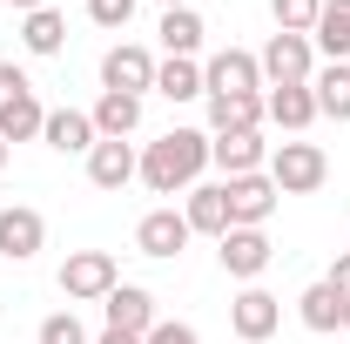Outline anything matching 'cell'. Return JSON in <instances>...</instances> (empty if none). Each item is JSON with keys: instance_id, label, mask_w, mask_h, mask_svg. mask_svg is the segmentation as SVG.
Instances as JSON below:
<instances>
[{"instance_id": "obj_1", "label": "cell", "mask_w": 350, "mask_h": 344, "mask_svg": "<svg viewBox=\"0 0 350 344\" xmlns=\"http://www.w3.org/2000/svg\"><path fill=\"white\" fill-rule=\"evenodd\" d=\"M209 162V135L202 129H169L162 142H148V156H142V182L155 189V196H175V189H189L196 175Z\"/></svg>"}, {"instance_id": "obj_2", "label": "cell", "mask_w": 350, "mask_h": 344, "mask_svg": "<svg viewBox=\"0 0 350 344\" xmlns=\"http://www.w3.org/2000/svg\"><path fill=\"white\" fill-rule=\"evenodd\" d=\"M47 108L34 101V82L14 68V61H0V135L7 142H27V135H41Z\"/></svg>"}, {"instance_id": "obj_3", "label": "cell", "mask_w": 350, "mask_h": 344, "mask_svg": "<svg viewBox=\"0 0 350 344\" xmlns=\"http://www.w3.org/2000/svg\"><path fill=\"white\" fill-rule=\"evenodd\" d=\"M323 175H330V156H323L317 142H283V149L269 156V182H276L283 196H310V189H323Z\"/></svg>"}, {"instance_id": "obj_4", "label": "cell", "mask_w": 350, "mask_h": 344, "mask_svg": "<svg viewBox=\"0 0 350 344\" xmlns=\"http://www.w3.org/2000/svg\"><path fill=\"white\" fill-rule=\"evenodd\" d=\"M256 68H262L269 88H310V75H317L310 34H269V47L256 54Z\"/></svg>"}, {"instance_id": "obj_5", "label": "cell", "mask_w": 350, "mask_h": 344, "mask_svg": "<svg viewBox=\"0 0 350 344\" xmlns=\"http://www.w3.org/2000/svg\"><path fill=\"white\" fill-rule=\"evenodd\" d=\"M222 196H229V230H262L283 189L256 169V175H229V182H222Z\"/></svg>"}, {"instance_id": "obj_6", "label": "cell", "mask_w": 350, "mask_h": 344, "mask_svg": "<svg viewBox=\"0 0 350 344\" xmlns=\"http://www.w3.org/2000/svg\"><path fill=\"white\" fill-rule=\"evenodd\" d=\"M115 284H122V277H115V257H108V250H75V257L61 263V291L75 304H101Z\"/></svg>"}, {"instance_id": "obj_7", "label": "cell", "mask_w": 350, "mask_h": 344, "mask_svg": "<svg viewBox=\"0 0 350 344\" xmlns=\"http://www.w3.org/2000/svg\"><path fill=\"white\" fill-rule=\"evenodd\" d=\"M101 88H108V95H142V88H155V54L135 47V41L108 47V54H101Z\"/></svg>"}, {"instance_id": "obj_8", "label": "cell", "mask_w": 350, "mask_h": 344, "mask_svg": "<svg viewBox=\"0 0 350 344\" xmlns=\"http://www.w3.org/2000/svg\"><path fill=\"white\" fill-rule=\"evenodd\" d=\"M256 88H262L256 54H243V47L209 54V68H202V95H256Z\"/></svg>"}, {"instance_id": "obj_9", "label": "cell", "mask_w": 350, "mask_h": 344, "mask_svg": "<svg viewBox=\"0 0 350 344\" xmlns=\"http://www.w3.org/2000/svg\"><path fill=\"white\" fill-rule=\"evenodd\" d=\"M189 216H175V210H148L142 223H135V250L142 257H182L189 250Z\"/></svg>"}, {"instance_id": "obj_10", "label": "cell", "mask_w": 350, "mask_h": 344, "mask_svg": "<svg viewBox=\"0 0 350 344\" xmlns=\"http://www.w3.org/2000/svg\"><path fill=\"white\" fill-rule=\"evenodd\" d=\"M47 243V223L41 210H27V203H14V210H0V257L7 263H27L34 250Z\"/></svg>"}, {"instance_id": "obj_11", "label": "cell", "mask_w": 350, "mask_h": 344, "mask_svg": "<svg viewBox=\"0 0 350 344\" xmlns=\"http://www.w3.org/2000/svg\"><path fill=\"white\" fill-rule=\"evenodd\" d=\"M216 257H222V270H229V277H243V284H256L262 270H269V257H276V250H269V236H262V230H229Z\"/></svg>"}, {"instance_id": "obj_12", "label": "cell", "mask_w": 350, "mask_h": 344, "mask_svg": "<svg viewBox=\"0 0 350 344\" xmlns=\"http://www.w3.org/2000/svg\"><path fill=\"white\" fill-rule=\"evenodd\" d=\"M101 310H108V331H129V338H148L155 331V297L135 291V284H115L101 297Z\"/></svg>"}, {"instance_id": "obj_13", "label": "cell", "mask_w": 350, "mask_h": 344, "mask_svg": "<svg viewBox=\"0 0 350 344\" xmlns=\"http://www.w3.org/2000/svg\"><path fill=\"white\" fill-rule=\"evenodd\" d=\"M229 324H236V338H243V344H262L276 324H283V304L269 297V291H256V284H250L243 297L229 304Z\"/></svg>"}, {"instance_id": "obj_14", "label": "cell", "mask_w": 350, "mask_h": 344, "mask_svg": "<svg viewBox=\"0 0 350 344\" xmlns=\"http://www.w3.org/2000/svg\"><path fill=\"white\" fill-rule=\"evenodd\" d=\"M135 175H142V156H135L129 142H94L88 149V182L94 189H129Z\"/></svg>"}, {"instance_id": "obj_15", "label": "cell", "mask_w": 350, "mask_h": 344, "mask_svg": "<svg viewBox=\"0 0 350 344\" xmlns=\"http://www.w3.org/2000/svg\"><path fill=\"white\" fill-rule=\"evenodd\" d=\"M41 135H47V149H61V156H88L101 135H94V115H81V108H54L41 122Z\"/></svg>"}, {"instance_id": "obj_16", "label": "cell", "mask_w": 350, "mask_h": 344, "mask_svg": "<svg viewBox=\"0 0 350 344\" xmlns=\"http://www.w3.org/2000/svg\"><path fill=\"white\" fill-rule=\"evenodd\" d=\"M189 230H196V236H229V196H222V182H202V189H189Z\"/></svg>"}, {"instance_id": "obj_17", "label": "cell", "mask_w": 350, "mask_h": 344, "mask_svg": "<svg viewBox=\"0 0 350 344\" xmlns=\"http://www.w3.org/2000/svg\"><path fill=\"white\" fill-rule=\"evenodd\" d=\"M142 129V95H101L94 101V135L101 142H129Z\"/></svg>"}, {"instance_id": "obj_18", "label": "cell", "mask_w": 350, "mask_h": 344, "mask_svg": "<svg viewBox=\"0 0 350 344\" xmlns=\"http://www.w3.org/2000/svg\"><path fill=\"white\" fill-rule=\"evenodd\" d=\"M262 122V95H209V129L216 135H250Z\"/></svg>"}, {"instance_id": "obj_19", "label": "cell", "mask_w": 350, "mask_h": 344, "mask_svg": "<svg viewBox=\"0 0 350 344\" xmlns=\"http://www.w3.org/2000/svg\"><path fill=\"white\" fill-rule=\"evenodd\" d=\"M262 115H269V122H276V129H310V122H317V95H310V88H269V95H262Z\"/></svg>"}, {"instance_id": "obj_20", "label": "cell", "mask_w": 350, "mask_h": 344, "mask_svg": "<svg viewBox=\"0 0 350 344\" xmlns=\"http://www.w3.org/2000/svg\"><path fill=\"white\" fill-rule=\"evenodd\" d=\"M155 34H162V47H169L175 61H196V47H202V34H209V27H202V14H196V7H169Z\"/></svg>"}, {"instance_id": "obj_21", "label": "cell", "mask_w": 350, "mask_h": 344, "mask_svg": "<svg viewBox=\"0 0 350 344\" xmlns=\"http://www.w3.org/2000/svg\"><path fill=\"white\" fill-rule=\"evenodd\" d=\"M310 95H317V115L350 122V68H344V61H330L323 75H310Z\"/></svg>"}, {"instance_id": "obj_22", "label": "cell", "mask_w": 350, "mask_h": 344, "mask_svg": "<svg viewBox=\"0 0 350 344\" xmlns=\"http://www.w3.org/2000/svg\"><path fill=\"white\" fill-rule=\"evenodd\" d=\"M209 162H222L229 175H256L262 169V135L250 129V135H216L209 142Z\"/></svg>"}, {"instance_id": "obj_23", "label": "cell", "mask_w": 350, "mask_h": 344, "mask_svg": "<svg viewBox=\"0 0 350 344\" xmlns=\"http://www.w3.org/2000/svg\"><path fill=\"white\" fill-rule=\"evenodd\" d=\"M61 41H68V21H61L54 7L21 14V47H27V54H61Z\"/></svg>"}, {"instance_id": "obj_24", "label": "cell", "mask_w": 350, "mask_h": 344, "mask_svg": "<svg viewBox=\"0 0 350 344\" xmlns=\"http://www.w3.org/2000/svg\"><path fill=\"white\" fill-rule=\"evenodd\" d=\"M310 41L323 47L330 61H344V54H350V0H323V14H317Z\"/></svg>"}, {"instance_id": "obj_25", "label": "cell", "mask_w": 350, "mask_h": 344, "mask_svg": "<svg viewBox=\"0 0 350 344\" xmlns=\"http://www.w3.org/2000/svg\"><path fill=\"white\" fill-rule=\"evenodd\" d=\"M297 310H304L310 331H344V297H337L330 284H310L304 297H297Z\"/></svg>"}, {"instance_id": "obj_26", "label": "cell", "mask_w": 350, "mask_h": 344, "mask_svg": "<svg viewBox=\"0 0 350 344\" xmlns=\"http://www.w3.org/2000/svg\"><path fill=\"white\" fill-rule=\"evenodd\" d=\"M155 95H169V101H196L202 95V68L196 61H155Z\"/></svg>"}, {"instance_id": "obj_27", "label": "cell", "mask_w": 350, "mask_h": 344, "mask_svg": "<svg viewBox=\"0 0 350 344\" xmlns=\"http://www.w3.org/2000/svg\"><path fill=\"white\" fill-rule=\"evenodd\" d=\"M269 14H276V34H310L323 0H269Z\"/></svg>"}, {"instance_id": "obj_28", "label": "cell", "mask_w": 350, "mask_h": 344, "mask_svg": "<svg viewBox=\"0 0 350 344\" xmlns=\"http://www.w3.org/2000/svg\"><path fill=\"white\" fill-rule=\"evenodd\" d=\"M41 344H88L81 317H75V310H54V317L41 324Z\"/></svg>"}, {"instance_id": "obj_29", "label": "cell", "mask_w": 350, "mask_h": 344, "mask_svg": "<svg viewBox=\"0 0 350 344\" xmlns=\"http://www.w3.org/2000/svg\"><path fill=\"white\" fill-rule=\"evenodd\" d=\"M88 21H94V27H129L135 0H88Z\"/></svg>"}, {"instance_id": "obj_30", "label": "cell", "mask_w": 350, "mask_h": 344, "mask_svg": "<svg viewBox=\"0 0 350 344\" xmlns=\"http://www.w3.org/2000/svg\"><path fill=\"white\" fill-rule=\"evenodd\" d=\"M142 344H196V331H189V324H162V317H155V331H148Z\"/></svg>"}, {"instance_id": "obj_31", "label": "cell", "mask_w": 350, "mask_h": 344, "mask_svg": "<svg viewBox=\"0 0 350 344\" xmlns=\"http://www.w3.org/2000/svg\"><path fill=\"white\" fill-rule=\"evenodd\" d=\"M323 284H330V291H337V297L350 304V250H344L337 263H330V277H323Z\"/></svg>"}, {"instance_id": "obj_32", "label": "cell", "mask_w": 350, "mask_h": 344, "mask_svg": "<svg viewBox=\"0 0 350 344\" xmlns=\"http://www.w3.org/2000/svg\"><path fill=\"white\" fill-rule=\"evenodd\" d=\"M94 344H142V338H129V331H101Z\"/></svg>"}, {"instance_id": "obj_33", "label": "cell", "mask_w": 350, "mask_h": 344, "mask_svg": "<svg viewBox=\"0 0 350 344\" xmlns=\"http://www.w3.org/2000/svg\"><path fill=\"white\" fill-rule=\"evenodd\" d=\"M14 7H21V14H34V7H47V0H14Z\"/></svg>"}, {"instance_id": "obj_34", "label": "cell", "mask_w": 350, "mask_h": 344, "mask_svg": "<svg viewBox=\"0 0 350 344\" xmlns=\"http://www.w3.org/2000/svg\"><path fill=\"white\" fill-rule=\"evenodd\" d=\"M169 7H189V0H162V14H169Z\"/></svg>"}, {"instance_id": "obj_35", "label": "cell", "mask_w": 350, "mask_h": 344, "mask_svg": "<svg viewBox=\"0 0 350 344\" xmlns=\"http://www.w3.org/2000/svg\"><path fill=\"white\" fill-rule=\"evenodd\" d=\"M0 162H7V135H0Z\"/></svg>"}, {"instance_id": "obj_36", "label": "cell", "mask_w": 350, "mask_h": 344, "mask_svg": "<svg viewBox=\"0 0 350 344\" xmlns=\"http://www.w3.org/2000/svg\"><path fill=\"white\" fill-rule=\"evenodd\" d=\"M344 331H350V304H344Z\"/></svg>"}]
</instances>
